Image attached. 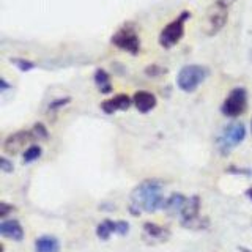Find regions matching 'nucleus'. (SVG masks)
Wrapping results in <instances>:
<instances>
[{"instance_id": "5", "label": "nucleus", "mask_w": 252, "mask_h": 252, "mask_svg": "<svg viewBox=\"0 0 252 252\" xmlns=\"http://www.w3.org/2000/svg\"><path fill=\"white\" fill-rule=\"evenodd\" d=\"M248 107V92L243 87H235V89L227 94L225 101L220 106V112L225 117H240Z\"/></svg>"}, {"instance_id": "4", "label": "nucleus", "mask_w": 252, "mask_h": 252, "mask_svg": "<svg viewBox=\"0 0 252 252\" xmlns=\"http://www.w3.org/2000/svg\"><path fill=\"white\" fill-rule=\"evenodd\" d=\"M189 18H191V13L183 11L177 19L169 22L159 33V44L165 49H170V47L175 46L185 35V22Z\"/></svg>"}, {"instance_id": "2", "label": "nucleus", "mask_w": 252, "mask_h": 252, "mask_svg": "<svg viewBox=\"0 0 252 252\" xmlns=\"http://www.w3.org/2000/svg\"><path fill=\"white\" fill-rule=\"evenodd\" d=\"M208 77V69L200 65H186L180 69L177 76V85L180 90L192 93Z\"/></svg>"}, {"instance_id": "3", "label": "nucleus", "mask_w": 252, "mask_h": 252, "mask_svg": "<svg viewBox=\"0 0 252 252\" xmlns=\"http://www.w3.org/2000/svg\"><path fill=\"white\" fill-rule=\"evenodd\" d=\"M246 137V128L240 122H233L230 125H227L222 129V132L219 134V137L216 139L218 148L222 155H228L232 150L240 145L241 142Z\"/></svg>"}, {"instance_id": "28", "label": "nucleus", "mask_w": 252, "mask_h": 252, "mask_svg": "<svg viewBox=\"0 0 252 252\" xmlns=\"http://www.w3.org/2000/svg\"><path fill=\"white\" fill-rule=\"evenodd\" d=\"M228 172H230V173H244V175H251L249 170H238V169H235V167H230V169H228Z\"/></svg>"}, {"instance_id": "20", "label": "nucleus", "mask_w": 252, "mask_h": 252, "mask_svg": "<svg viewBox=\"0 0 252 252\" xmlns=\"http://www.w3.org/2000/svg\"><path fill=\"white\" fill-rule=\"evenodd\" d=\"M32 134H33V137H38V139H47L49 137V132H47L46 126L43 123H36L33 126V131H32Z\"/></svg>"}, {"instance_id": "23", "label": "nucleus", "mask_w": 252, "mask_h": 252, "mask_svg": "<svg viewBox=\"0 0 252 252\" xmlns=\"http://www.w3.org/2000/svg\"><path fill=\"white\" fill-rule=\"evenodd\" d=\"M0 169H2V172L10 173L13 172V162L10 159H6V158H0Z\"/></svg>"}, {"instance_id": "15", "label": "nucleus", "mask_w": 252, "mask_h": 252, "mask_svg": "<svg viewBox=\"0 0 252 252\" xmlns=\"http://www.w3.org/2000/svg\"><path fill=\"white\" fill-rule=\"evenodd\" d=\"M94 84L101 93H110L112 92V84H110V76L106 69H96L94 71Z\"/></svg>"}, {"instance_id": "29", "label": "nucleus", "mask_w": 252, "mask_h": 252, "mask_svg": "<svg viewBox=\"0 0 252 252\" xmlns=\"http://www.w3.org/2000/svg\"><path fill=\"white\" fill-rule=\"evenodd\" d=\"M246 195H248L249 199L252 200V188H249V189H248V191H246Z\"/></svg>"}, {"instance_id": "11", "label": "nucleus", "mask_w": 252, "mask_h": 252, "mask_svg": "<svg viewBox=\"0 0 252 252\" xmlns=\"http://www.w3.org/2000/svg\"><path fill=\"white\" fill-rule=\"evenodd\" d=\"M132 102H134V106L137 107L139 112L142 114H147L150 112L152 109L156 107V96L153 93H150V92H145V90H140V92H136L134 93V96H132Z\"/></svg>"}, {"instance_id": "31", "label": "nucleus", "mask_w": 252, "mask_h": 252, "mask_svg": "<svg viewBox=\"0 0 252 252\" xmlns=\"http://www.w3.org/2000/svg\"><path fill=\"white\" fill-rule=\"evenodd\" d=\"M251 131H252V120H251Z\"/></svg>"}, {"instance_id": "30", "label": "nucleus", "mask_w": 252, "mask_h": 252, "mask_svg": "<svg viewBox=\"0 0 252 252\" xmlns=\"http://www.w3.org/2000/svg\"><path fill=\"white\" fill-rule=\"evenodd\" d=\"M238 249H240L241 252H252L251 249H246V248H243V246H241V248H238Z\"/></svg>"}, {"instance_id": "25", "label": "nucleus", "mask_w": 252, "mask_h": 252, "mask_svg": "<svg viewBox=\"0 0 252 252\" xmlns=\"http://www.w3.org/2000/svg\"><path fill=\"white\" fill-rule=\"evenodd\" d=\"M13 210V207L11 205H8V203H0V218H5L8 213H10Z\"/></svg>"}, {"instance_id": "17", "label": "nucleus", "mask_w": 252, "mask_h": 252, "mask_svg": "<svg viewBox=\"0 0 252 252\" xmlns=\"http://www.w3.org/2000/svg\"><path fill=\"white\" fill-rule=\"evenodd\" d=\"M144 230L148 236H152V238H159L162 240L165 235H167V232H165V228L161 227V225H156L153 222H145L144 225Z\"/></svg>"}, {"instance_id": "10", "label": "nucleus", "mask_w": 252, "mask_h": 252, "mask_svg": "<svg viewBox=\"0 0 252 252\" xmlns=\"http://www.w3.org/2000/svg\"><path fill=\"white\" fill-rule=\"evenodd\" d=\"M131 102H132V99L128 96V94L120 93V94H117V96H114V98H109L106 101H102L101 102V109H102V112H104V114L110 115V114L117 112V110L129 109Z\"/></svg>"}, {"instance_id": "26", "label": "nucleus", "mask_w": 252, "mask_h": 252, "mask_svg": "<svg viewBox=\"0 0 252 252\" xmlns=\"http://www.w3.org/2000/svg\"><path fill=\"white\" fill-rule=\"evenodd\" d=\"M233 2H235V0H216V3L222 5L224 8H228V6H230Z\"/></svg>"}, {"instance_id": "1", "label": "nucleus", "mask_w": 252, "mask_h": 252, "mask_svg": "<svg viewBox=\"0 0 252 252\" xmlns=\"http://www.w3.org/2000/svg\"><path fill=\"white\" fill-rule=\"evenodd\" d=\"M165 199L162 195V185L156 180L144 181L132 194V205L137 208H144L148 213H153L164 208Z\"/></svg>"}, {"instance_id": "24", "label": "nucleus", "mask_w": 252, "mask_h": 252, "mask_svg": "<svg viewBox=\"0 0 252 252\" xmlns=\"http://www.w3.org/2000/svg\"><path fill=\"white\" fill-rule=\"evenodd\" d=\"M71 99L69 98H60V99H55L54 102H51V106H49V109L51 110H55V109H59V107H62V106H65V104H68Z\"/></svg>"}, {"instance_id": "13", "label": "nucleus", "mask_w": 252, "mask_h": 252, "mask_svg": "<svg viewBox=\"0 0 252 252\" xmlns=\"http://www.w3.org/2000/svg\"><path fill=\"white\" fill-rule=\"evenodd\" d=\"M186 202H188V199L183 194L175 192V194H172L170 197L165 199L164 210L167 211L169 215H177V213H180V215H181V211H183Z\"/></svg>"}, {"instance_id": "9", "label": "nucleus", "mask_w": 252, "mask_h": 252, "mask_svg": "<svg viewBox=\"0 0 252 252\" xmlns=\"http://www.w3.org/2000/svg\"><path fill=\"white\" fill-rule=\"evenodd\" d=\"M199 211H200V197L199 195L189 197L183 211H181L183 225L185 227H194V222H197V219H199Z\"/></svg>"}, {"instance_id": "21", "label": "nucleus", "mask_w": 252, "mask_h": 252, "mask_svg": "<svg viewBox=\"0 0 252 252\" xmlns=\"http://www.w3.org/2000/svg\"><path fill=\"white\" fill-rule=\"evenodd\" d=\"M145 73L150 76V77H156V76H159L162 73H165V69L164 68H159V66H156V65H152V66H148L145 69Z\"/></svg>"}, {"instance_id": "18", "label": "nucleus", "mask_w": 252, "mask_h": 252, "mask_svg": "<svg viewBox=\"0 0 252 252\" xmlns=\"http://www.w3.org/2000/svg\"><path fill=\"white\" fill-rule=\"evenodd\" d=\"M43 155V148L39 145H30L26 152H24V162H33L39 159V156Z\"/></svg>"}, {"instance_id": "7", "label": "nucleus", "mask_w": 252, "mask_h": 252, "mask_svg": "<svg viewBox=\"0 0 252 252\" xmlns=\"http://www.w3.org/2000/svg\"><path fill=\"white\" fill-rule=\"evenodd\" d=\"M227 18H228L227 8H224L219 3L213 5L207 13V22H205V32H207V35L213 36L219 30H222V27L227 24Z\"/></svg>"}, {"instance_id": "6", "label": "nucleus", "mask_w": 252, "mask_h": 252, "mask_svg": "<svg viewBox=\"0 0 252 252\" xmlns=\"http://www.w3.org/2000/svg\"><path fill=\"white\" fill-rule=\"evenodd\" d=\"M110 41H112V44L117 46L118 49L126 51L132 55H136L140 51V39L136 33V30L131 26H125L118 32H115Z\"/></svg>"}, {"instance_id": "8", "label": "nucleus", "mask_w": 252, "mask_h": 252, "mask_svg": "<svg viewBox=\"0 0 252 252\" xmlns=\"http://www.w3.org/2000/svg\"><path fill=\"white\" fill-rule=\"evenodd\" d=\"M33 137V134L27 132V131H19V132H14L11 136H8L6 140L3 142V150L5 153L8 155H18L21 150L24 148V145Z\"/></svg>"}, {"instance_id": "12", "label": "nucleus", "mask_w": 252, "mask_h": 252, "mask_svg": "<svg viewBox=\"0 0 252 252\" xmlns=\"http://www.w3.org/2000/svg\"><path fill=\"white\" fill-rule=\"evenodd\" d=\"M0 235L14 241H21L24 238V228L18 220H14V219L3 220V222L0 224Z\"/></svg>"}, {"instance_id": "22", "label": "nucleus", "mask_w": 252, "mask_h": 252, "mask_svg": "<svg viewBox=\"0 0 252 252\" xmlns=\"http://www.w3.org/2000/svg\"><path fill=\"white\" fill-rule=\"evenodd\" d=\"M129 230V224L126 220H117V232L118 235H126Z\"/></svg>"}, {"instance_id": "14", "label": "nucleus", "mask_w": 252, "mask_h": 252, "mask_svg": "<svg viewBox=\"0 0 252 252\" xmlns=\"http://www.w3.org/2000/svg\"><path fill=\"white\" fill-rule=\"evenodd\" d=\"M35 252H60V243L55 236H39L35 241Z\"/></svg>"}, {"instance_id": "27", "label": "nucleus", "mask_w": 252, "mask_h": 252, "mask_svg": "<svg viewBox=\"0 0 252 252\" xmlns=\"http://www.w3.org/2000/svg\"><path fill=\"white\" fill-rule=\"evenodd\" d=\"M8 89H10L8 82L5 81V79H0V92H6Z\"/></svg>"}, {"instance_id": "19", "label": "nucleus", "mask_w": 252, "mask_h": 252, "mask_svg": "<svg viewBox=\"0 0 252 252\" xmlns=\"http://www.w3.org/2000/svg\"><path fill=\"white\" fill-rule=\"evenodd\" d=\"M11 63L13 65L18 66L21 71H30V69H33L35 68V63L33 62H30V60H26V59H11Z\"/></svg>"}, {"instance_id": "16", "label": "nucleus", "mask_w": 252, "mask_h": 252, "mask_svg": "<svg viewBox=\"0 0 252 252\" xmlns=\"http://www.w3.org/2000/svg\"><path fill=\"white\" fill-rule=\"evenodd\" d=\"M114 232H117V222H114V220H102V222L98 225L96 228V235L99 236L101 240H109V236L112 235Z\"/></svg>"}]
</instances>
